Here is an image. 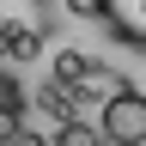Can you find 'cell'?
<instances>
[{
    "label": "cell",
    "mask_w": 146,
    "mask_h": 146,
    "mask_svg": "<svg viewBox=\"0 0 146 146\" xmlns=\"http://www.w3.org/2000/svg\"><path fill=\"white\" fill-rule=\"evenodd\" d=\"M98 134H104V146H146V91L122 85L98 110Z\"/></svg>",
    "instance_id": "7a4b0ae2"
},
{
    "label": "cell",
    "mask_w": 146,
    "mask_h": 146,
    "mask_svg": "<svg viewBox=\"0 0 146 146\" xmlns=\"http://www.w3.org/2000/svg\"><path fill=\"white\" fill-rule=\"evenodd\" d=\"M67 12H73V18H85V25H98V18H104L98 0H67Z\"/></svg>",
    "instance_id": "ba28073f"
},
{
    "label": "cell",
    "mask_w": 146,
    "mask_h": 146,
    "mask_svg": "<svg viewBox=\"0 0 146 146\" xmlns=\"http://www.w3.org/2000/svg\"><path fill=\"white\" fill-rule=\"evenodd\" d=\"M116 91H122V73L116 67H98V61H91V73H85V79H79V98H116Z\"/></svg>",
    "instance_id": "8992f818"
},
{
    "label": "cell",
    "mask_w": 146,
    "mask_h": 146,
    "mask_svg": "<svg viewBox=\"0 0 146 146\" xmlns=\"http://www.w3.org/2000/svg\"><path fill=\"white\" fill-rule=\"evenodd\" d=\"M98 6H104V18H98V25L116 36V43L146 49V0H98Z\"/></svg>",
    "instance_id": "3957f363"
},
{
    "label": "cell",
    "mask_w": 146,
    "mask_h": 146,
    "mask_svg": "<svg viewBox=\"0 0 146 146\" xmlns=\"http://www.w3.org/2000/svg\"><path fill=\"white\" fill-rule=\"evenodd\" d=\"M55 36V0H0V67L43 61Z\"/></svg>",
    "instance_id": "6da1fadb"
},
{
    "label": "cell",
    "mask_w": 146,
    "mask_h": 146,
    "mask_svg": "<svg viewBox=\"0 0 146 146\" xmlns=\"http://www.w3.org/2000/svg\"><path fill=\"white\" fill-rule=\"evenodd\" d=\"M49 73H55V85H61V91H79V79L91 73V55H85V49H55Z\"/></svg>",
    "instance_id": "5b68a950"
},
{
    "label": "cell",
    "mask_w": 146,
    "mask_h": 146,
    "mask_svg": "<svg viewBox=\"0 0 146 146\" xmlns=\"http://www.w3.org/2000/svg\"><path fill=\"white\" fill-rule=\"evenodd\" d=\"M25 134V91H18L12 67H0V146H12Z\"/></svg>",
    "instance_id": "277c9868"
},
{
    "label": "cell",
    "mask_w": 146,
    "mask_h": 146,
    "mask_svg": "<svg viewBox=\"0 0 146 146\" xmlns=\"http://www.w3.org/2000/svg\"><path fill=\"white\" fill-rule=\"evenodd\" d=\"M12 146H49V140H43V134H18Z\"/></svg>",
    "instance_id": "9c48e42d"
},
{
    "label": "cell",
    "mask_w": 146,
    "mask_h": 146,
    "mask_svg": "<svg viewBox=\"0 0 146 146\" xmlns=\"http://www.w3.org/2000/svg\"><path fill=\"white\" fill-rule=\"evenodd\" d=\"M55 146H104V134L91 122H67V128H55Z\"/></svg>",
    "instance_id": "52a82bcc"
}]
</instances>
